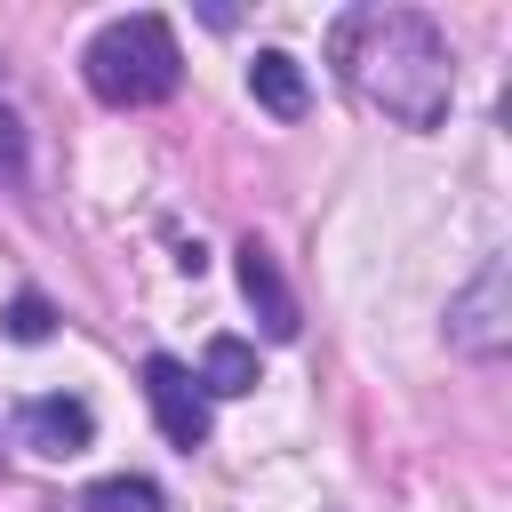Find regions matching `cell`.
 Instances as JSON below:
<instances>
[{
    "label": "cell",
    "instance_id": "6da1fadb",
    "mask_svg": "<svg viewBox=\"0 0 512 512\" xmlns=\"http://www.w3.org/2000/svg\"><path fill=\"white\" fill-rule=\"evenodd\" d=\"M328 48H336L344 88L368 112H384L392 128H440L448 120L456 56H448V32L424 8H352V16H336Z\"/></svg>",
    "mask_w": 512,
    "mask_h": 512
},
{
    "label": "cell",
    "instance_id": "7a4b0ae2",
    "mask_svg": "<svg viewBox=\"0 0 512 512\" xmlns=\"http://www.w3.org/2000/svg\"><path fill=\"white\" fill-rule=\"evenodd\" d=\"M80 72H88L96 104H112V112H144V104H168V96H176L184 56H176L168 16L136 8V16H112V24L80 48Z\"/></svg>",
    "mask_w": 512,
    "mask_h": 512
},
{
    "label": "cell",
    "instance_id": "3957f363",
    "mask_svg": "<svg viewBox=\"0 0 512 512\" xmlns=\"http://www.w3.org/2000/svg\"><path fill=\"white\" fill-rule=\"evenodd\" d=\"M448 344H456L464 360H496V352L512 344V264H504V256H488V264L448 296Z\"/></svg>",
    "mask_w": 512,
    "mask_h": 512
},
{
    "label": "cell",
    "instance_id": "8992f818",
    "mask_svg": "<svg viewBox=\"0 0 512 512\" xmlns=\"http://www.w3.org/2000/svg\"><path fill=\"white\" fill-rule=\"evenodd\" d=\"M232 256H240V296H248V312H256V328H264L272 344H288V336H296L304 320H296V296H288V280H280V264H272V248H264V240L248 232V240H240Z\"/></svg>",
    "mask_w": 512,
    "mask_h": 512
},
{
    "label": "cell",
    "instance_id": "9c48e42d",
    "mask_svg": "<svg viewBox=\"0 0 512 512\" xmlns=\"http://www.w3.org/2000/svg\"><path fill=\"white\" fill-rule=\"evenodd\" d=\"M80 512H160V488L136 480V472H112V480H96L80 496Z\"/></svg>",
    "mask_w": 512,
    "mask_h": 512
},
{
    "label": "cell",
    "instance_id": "5b68a950",
    "mask_svg": "<svg viewBox=\"0 0 512 512\" xmlns=\"http://www.w3.org/2000/svg\"><path fill=\"white\" fill-rule=\"evenodd\" d=\"M16 440H24L32 456H80V448L96 440V416H88V400H72V392H32V400L16 408Z\"/></svg>",
    "mask_w": 512,
    "mask_h": 512
},
{
    "label": "cell",
    "instance_id": "8fae6325",
    "mask_svg": "<svg viewBox=\"0 0 512 512\" xmlns=\"http://www.w3.org/2000/svg\"><path fill=\"white\" fill-rule=\"evenodd\" d=\"M24 160H32L24 120H16V104H0V184H16V176H24Z\"/></svg>",
    "mask_w": 512,
    "mask_h": 512
},
{
    "label": "cell",
    "instance_id": "277c9868",
    "mask_svg": "<svg viewBox=\"0 0 512 512\" xmlns=\"http://www.w3.org/2000/svg\"><path fill=\"white\" fill-rule=\"evenodd\" d=\"M144 400H152V424H160V440L168 448H208V432H216V416H208V392H200V376L184 368V360H168V352H152L144 360Z\"/></svg>",
    "mask_w": 512,
    "mask_h": 512
},
{
    "label": "cell",
    "instance_id": "ba28073f",
    "mask_svg": "<svg viewBox=\"0 0 512 512\" xmlns=\"http://www.w3.org/2000/svg\"><path fill=\"white\" fill-rule=\"evenodd\" d=\"M192 376H200L208 400H240V392H256V352L240 336H208V352H200Z\"/></svg>",
    "mask_w": 512,
    "mask_h": 512
},
{
    "label": "cell",
    "instance_id": "30bf717a",
    "mask_svg": "<svg viewBox=\"0 0 512 512\" xmlns=\"http://www.w3.org/2000/svg\"><path fill=\"white\" fill-rule=\"evenodd\" d=\"M0 320H8V336H16V344H48V336H56V304H48L40 288L8 296V312H0Z\"/></svg>",
    "mask_w": 512,
    "mask_h": 512
},
{
    "label": "cell",
    "instance_id": "52a82bcc",
    "mask_svg": "<svg viewBox=\"0 0 512 512\" xmlns=\"http://www.w3.org/2000/svg\"><path fill=\"white\" fill-rule=\"evenodd\" d=\"M248 96H256L272 120H304L312 80H304V64H296L288 48H256V64H248Z\"/></svg>",
    "mask_w": 512,
    "mask_h": 512
}]
</instances>
